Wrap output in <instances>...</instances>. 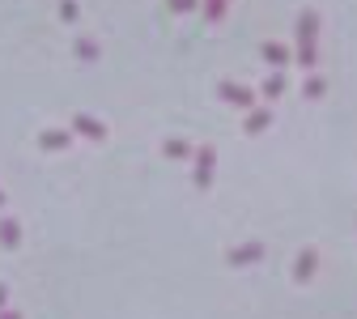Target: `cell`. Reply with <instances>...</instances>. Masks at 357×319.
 I'll list each match as a JSON object with an SVG mask.
<instances>
[{
  "instance_id": "obj_1",
  "label": "cell",
  "mask_w": 357,
  "mask_h": 319,
  "mask_svg": "<svg viewBox=\"0 0 357 319\" xmlns=\"http://www.w3.org/2000/svg\"><path fill=\"white\" fill-rule=\"evenodd\" d=\"M209 175H213V149L200 153V166H196V183H209Z\"/></svg>"
},
{
  "instance_id": "obj_2",
  "label": "cell",
  "mask_w": 357,
  "mask_h": 319,
  "mask_svg": "<svg viewBox=\"0 0 357 319\" xmlns=\"http://www.w3.org/2000/svg\"><path fill=\"white\" fill-rule=\"evenodd\" d=\"M221 94H230V98H238V102H251V94H247V90H238V85H221Z\"/></svg>"
},
{
  "instance_id": "obj_3",
  "label": "cell",
  "mask_w": 357,
  "mask_h": 319,
  "mask_svg": "<svg viewBox=\"0 0 357 319\" xmlns=\"http://www.w3.org/2000/svg\"><path fill=\"white\" fill-rule=\"evenodd\" d=\"M311 264H315V251H306L302 264H298V277H311Z\"/></svg>"
},
{
  "instance_id": "obj_4",
  "label": "cell",
  "mask_w": 357,
  "mask_h": 319,
  "mask_svg": "<svg viewBox=\"0 0 357 319\" xmlns=\"http://www.w3.org/2000/svg\"><path fill=\"white\" fill-rule=\"evenodd\" d=\"M251 255H264V247L255 243V247H243V251H234V259H251Z\"/></svg>"
},
{
  "instance_id": "obj_5",
  "label": "cell",
  "mask_w": 357,
  "mask_h": 319,
  "mask_svg": "<svg viewBox=\"0 0 357 319\" xmlns=\"http://www.w3.org/2000/svg\"><path fill=\"white\" fill-rule=\"evenodd\" d=\"M264 55H268V60H277V64H285V51H281V47H264Z\"/></svg>"
}]
</instances>
